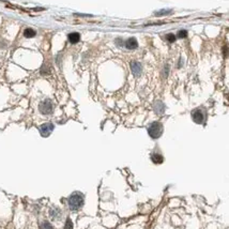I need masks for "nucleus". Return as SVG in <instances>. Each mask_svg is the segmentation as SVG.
I'll return each mask as SVG.
<instances>
[{"label": "nucleus", "instance_id": "f257e3e1", "mask_svg": "<svg viewBox=\"0 0 229 229\" xmlns=\"http://www.w3.org/2000/svg\"><path fill=\"white\" fill-rule=\"evenodd\" d=\"M84 195L82 193H73L69 197V207L72 211H77L84 206Z\"/></svg>", "mask_w": 229, "mask_h": 229}, {"label": "nucleus", "instance_id": "f03ea898", "mask_svg": "<svg viewBox=\"0 0 229 229\" xmlns=\"http://www.w3.org/2000/svg\"><path fill=\"white\" fill-rule=\"evenodd\" d=\"M163 124L161 122H152V123L150 124L149 127H148V134L151 138L153 139H157L162 136L163 134Z\"/></svg>", "mask_w": 229, "mask_h": 229}, {"label": "nucleus", "instance_id": "7ed1b4c3", "mask_svg": "<svg viewBox=\"0 0 229 229\" xmlns=\"http://www.w3.org/2000/svg\"><path fill=\"white\" fill-rule=\"evenodd\" d=\"M39 109H40V112H41L43 115H50L54 110L53 102L50 100H48V99H47V100H44L43 102L40 103Z\"/></svg>", "mask_w": 229, "mask_h": 229}, {"label": "nucleus", "instance_id": "20e7f679", "mask_svg": "<svg viewBox=\"0 0 229 229\" xmlns=\"http://www.w3.org/2000/svg\"><path fill=\"white\" fill-rule=\"evenodd\" d=\"M205 118H206L205 112H203L201 109H195V110L192 112V119H193V121L196 122V123L203 124V122H205Z\"/></svg>", "mask_w": 229, "mask_h": 229}, {"label": "nucleus", "instance_id": "39448f33", "mask_svg": "<svg viewBox=\"0 0 229 229\" xmlns=\"http://www.w3.org/2000/svg\"><path fill=\"white\" fill-rule=\"evenodd\" d=\"M54 124L53 123H44L40 126V133L43 137L49 136V134L54 131Z\"/></svg>", "mask_w": 229, "mask_h": 229}, {"label": "nucleus", "instance_id": "423d86ee", "mask_svg": "<svg viewBox=\"0 0 229 229\" xmlns=\"http://www.w3.org/2000/svg\"><path fill=\"white\" fill-rule=\"evenodd\" d=\"M131 70H132V73L135 76H139L141 74V71H142V67H141V64L139 62L132 61L131 62Z\"/></svg>", "mask_w": 229, "mask_h": 229}, {"label": "nucleus", "instance_id": "0eeeda50", "mask_svg": "<svg viewBox=\"0 0 229 229\" xmlns=\"http://www.w3.org/2000/svg\"><path fill=\"white\" fill-rule=\"evenodd\" d=\"M125 46L127 49H135V48H137V46H138L137 40H136L135 38H130L129 40L125 42Z\"/></svg>", "mask_w": 229, "mask_h": 229}, {"label": "nucleus", "instance_id": "6e6552de", "mask_svg": "<svg viewBox=\"0 0 229 229\" xmlns=\"http://www.w3.org/2000/svg\"><path fill=\"white\" fill-rule=\"evenodd\" d=\"M68 39L71 44H76L77 42L80 40V34L78 32H72L68 35Z\"/></svg>", "mask_w": 229, "mask_h": 229}, {"label": "nucleus", "instance_id": "1a4fd4ad", "mask_svg": "<svg viewBox=\"0 0 229 229\" xmlns=\"http://www.w3.org/2000/svg\"><path fill=\"white\" fill-rule=\"evenodd\" d=\"M154 112L157 115H162L164 114L165 112V105L162 102H156L155 105H154Z\"/></svg>", "mask_w": 229, "mask_h": 229}, {"label": "nucleus", "instance_id": "9d476101", "mask_svg": "<svg viewBox=\"0 0 229 229\" xmlns=\"http://www.w3.org/2000/svg\"><path fill=\"white\" fill-rule=\"evenodd\" d=\"M151 160H152V162L154 164H161L164 161V157L160 153H153L152 155H151Z\"/></svg>", "mask_w": 229, "mask_h": 229}, {"label": "nucleus", "instance_id": "9b49d317", "mask_svg": "<svg viewBox=\"0 0 229 229\" xmlns=\"http://www.w3.org/2000/svg\"><path fill=\"white\" fill-rule=\"evenodd\" d=\"M36 32H35V30H33L32 28H26V29L24 30V35L26 36V38H33L35 36Z\"/></svg>", "mask_w": 229, "mask_h": 229}, {"label": "nucleus", "instance_id": "f8f14e48", "mask_svg": "<svg viewBox=\"0 0 229 229\" xmlns=\"http://www.w3.org/2000/svg\"><path fill=\"white\" fill-rule=\"evenodd\" d=\"M50 216L53 218H59L60 216H61V212H60V210H58V209H50Z\"/></svg>", "mask_w": 229, "mask_h": 229}, {"label": "nucleus", "instance_id": "ddd939ff", "mask_svg": "<svg viewBox=\"0 0 229 229\" xmlns=\"http://www.w3.org/2000/svg\"><path fill=\"white\" fill-rule=\"evenodd\" d=\"M171 10H161V11L156 12L155 15L156 16H161V15H166V14H170L171 13Z\"/></svg>", "mask_w": 229, "mask_h": 229}, {"label": "nucleus", "instance_id": "4468645a", "mask_svg": "<svg viewBox=\"0 0 229 229\" xmlns=\"http://www.w3.org/2000/svg\"><path fill=\"white\" fill-rule=\"evenodd\" d=\"M166 39H167L168 42H170V43H173V42L176 41V35L172 34V33H169V34L166 35Z\"/></svg>", "mask_w": 229, "mask_h": 229}, {"label": "nucleus", "instance_id": "2eb2a0df", "mask_svg": "<svg viewBox=\"0 0 229 229\" xmlns=\"http://www.w3.org/2000/svg\"><path fill=\"white\" fill-rule=\"evenodd\" d=\"M64 229H73V223H72V220H71L70 218H68L67 222H65Z\"/></svg>", "mask_w": 229, "mask_h": 229}, {"label": "nucleus", "instance_id": "dca6fc26", "mask_svg": "<svg viewBox=\"0 0 229 229\" xmlns=\"http://www.w3.org/2000/svg\"><path fill=\"white\" fill-rule=\"evenodd\" d=\"M41 229H53V227H52V225L48 222H44V223H42Z\"/></svg>", "mask_w": 229, "mask_h": 229}, {"label": "nucleus", "instance_id": "f3484780", "mask_svg": "<svg viewBox=\"0 0 229 229\" xmlns=\"http://www.w3.org/2000/svg\"><path fill=\"white\" fill-rule=\"evenodd\" d=\"M186 35H187V31L186 30H180L179 32H178V36L179 38H186Z\"/></svg>", "mask_w": 229, "mask_h": 229}, {"label": "nucleus", "instance_id": "a211bd4d", "mask_svg": "<svg viewBox=\"0 0 229 229\" xmlns=\"http://www.w3.org/2000/svg\"><path fill=\"white\" fill-rule=\"evenodd\" d=\"M223 54H224V57H227L229 54V48L227 46H224L223 47Z\"/></svg>", "mask_w": 229, "mask_h": 229}]
</instances>
